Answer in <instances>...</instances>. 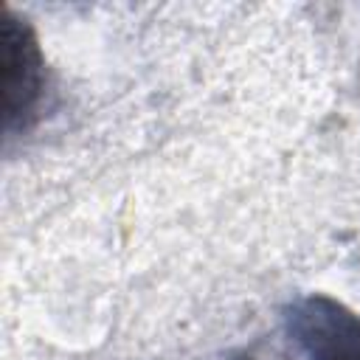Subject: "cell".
Segmentation results:
<instances>
[{
  "mask_svg": "<svg viewBox=\"0 0 360 360\" xmlns=\"http://www.w3.org/2000/svg\"><path fill=\"white\" fill-rule=\"evenodd\" d=\"M284 329L307 360H360V312L326 292L292 298Z\"/></svg>",
  "mask_w": 360,
  "mask_h": 360,
  "instance_id": "6da1fadb",
  "label": "cell"
},
{
  "mask_svg": "<svg viewBox=\"0 0 360 360\" xmlns=\"http://www.w3.org/2000/svg\"><path fill=\"white\" fill-rule=\"evenodd\" d=\"M45 62L31 25L11 11L3 14V115L6 132L28 129L42 101Z\"/></svg>",
  "mask_w": 360,
  "mask_h": 360,
  "instance_id": "7a4b0ae2",
  "label": "cell"
}]
</instances>
